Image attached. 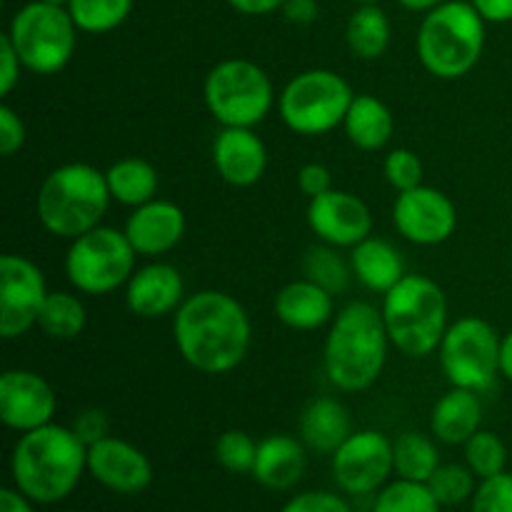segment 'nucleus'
<instances>
[{"label":"nucleus","instance_id":"obj_1","mask_svg":"<svg viewBox=\"0 0 512 512\" xmlns=\"http://www.w3.org/2000/svg\"><path fill=\"white\" fill-rule=\"evenodd\" d=\"M180 358L203 375H225L248 358L253 325L238 298L223 290H198L173 315Z\"/></svg>","mask_w":512,"mask_h":512},{"label":"nucleus","instance_id":"obj_2","mask_svg":"<svg viewBox=\"0 0 512 512\" xmlns=\"http://www.w3.org/2000/svg\"><path fill=\"white\" fill-rule=\"evenodd\" d=\"M390 335L383 313L365 300L345 305L335 313L323 345V370L340 393H363L383 375L388 363Z\"/></svg>","mask_w":512,"mask_h":512},{"label":"nucleus","instance_id":"obj_3","mask_svg":"<svg viewBox=\"0 0 512 512\" xmlns=\"http://www.w3.org/2000/svg\"><path fill=\"white\" fill-rule=\"evenodd\" d=\"M88 470V445L73 428L43 425L20 435L10 455L15 488L33 503H60L78 488Z\"/></svg>","mask_w":512,"mask_h":512},{"label":"nucleus","instance_id":"obj_4","mask_svg":"<svg viewBox=\"0 0 512 512\" xmlns=\"http://www.w3.org/2000/svg\"><path fill=\"white\" fill-rule=\"evenodd\" d=\"M105 173L88 163H65L50 170L35 195V215L45 233L63 240L80 238L103 225L110 203Z\"/></svg>","mask_w":512,"mask_h":512},{"label":"nucleus","instance_id":"obj_5","mask_svg":"<svg viewBox=\"0 0 512 512\" xmlns=\"http://www.w3.org/2000/svg\"><path fill=\"white\" fill-rule=\"evenodd\" d=\"M385 330L390 343L408 358H428L438 353L448 333V298L428 275L405 273L398 285L383 295Z\"/></svg>","mask_w":512,"mask_h":512},{"label":"nucleus","instance_id":"obj_6","mask_svg":"<svg viewBox=\"0 0 512 512\" xmlns=\"http://www.w3.org/2000/svg\"><path fill=\"white\" fill-rule=\"evenodd\" d=\"M415 50L423 68L435 78H465L483 58L485 18L470 0H445L425 13Z\"/></svg>","mask_w":512,"mask_h":512},{"label":"nucleus","instance_id":"obj_7","mask_svg":"<svg viewBox=\"0 0 512 512\" xmlns=\"http://www.w3.org/2000/svg\"><path fill=\"white\" fill-rule=\"evenodd\" d=\"M78 25L65 5L30 0L15 10L5 35L10 38L23 68L33 75L60 73L70 63L78 43Z\"/></svg>","mask_w":512,"mask_h":512},{"label":"nucleus","instance_id":"obj_8","mask_svg":"<svg viewBox=\"0 0 512 512\" xmlns=\"http://www.w3.org/2000/svg\"><path fill=\"white\" fill-rule=\"evenodd\" d=\"M205 108L223 128H255L270 115L275 90L270 75L253 60L228 58L203 80Z\"/></svg>","mask_w":512,"mask_h":512},{"label":"nucleus","instance_id":"obj_9","mask_svg":"<svg viewBox=\"0 0 512 512\" xmlns=\"http://www.w3.org/2000/svg\"><path fill=\"white\" fill-rule=\"evenodd\" d=\"M355 93L348 80L328 68H313L288 80L278 100L283 123L293 133L318 138L340 128Z\"/></svg>","mask_w":512,"mask_h":512},{"label":"nucleus","instance_id":"obj_10","mask_svg":"<svg viewBox=\"0 0 512 512\" xmlns=\"http://www.w3.org/2000/svg\"><path fill=\"white\" fill-rule=\"evenodd\" d=\"M138 253L130 245L125 230L98 228L70 240L65 253L68 283L83 295H110L125 288L135 273Z\"/></svg>","mask_w":512,"mask_h":512},{"label":"nucleus","instance_id":"obj_11","mask_svg":"<svg viewBox=\"0 0 512 512\" xmlns=\"http://www.w3.org/2000/svg\"><path fill=\"white\" fill-rule=\"evenodd\" d=\"M500 335L488 320L465 315L448 325L440 343V368L455 388L485 393L500 375Z\"/></svg>","mask_w":512,"mask_h":512},{"label":"nucleus","instance_id":"obj_12","mask_svg":"<svg viewBox=\"0 0 512 512\" xmlns=\"http://www.w3.org/2000/svg\"><path fill=\"white\" fill-rule=\"evenodd\" d=\"M45 275L30 258L8 253L0 258V335L5 340L23 338L38 325L48 298Z\"/></svg>","mask_w":512,"mask_h":512},{"label":"nucleus","instance_id":"obj_13","mask_svg":"<svg viewBox=\"0 0 512 512\" xmlns=\"http://www.w3.org/2000/svg\"><path fill=\"white\" fill-rule=\"evenodd\" d=\"M393 463V440L380 430H358L333 453V478L345 493L370 495L385 485Z\"/></svg>","mask_w":512,"mask_h":512},{"label":"nucleus","instance_id":"obj_14","mask_svg":"<svg viewBox=\"0 0 512 512\" xmlns=\"http://www.w3.org/2000/svg\"><path fill=\"white\" fill-rule=\"evenodd\" d=\"M393 225L408 243L433 248L445 243L458 228L455 203L438 188L418 185L398 193L393 203Z\"/></svg>","mask_w":512,"mask_h":512},{"label":"nucleus","instance_id":"obj_15","mask_svg":"<svg viewBox=\"0 0 512 512\" xmlns=\"http://www.w3.org/2000/svg\"><path fill=\"white\" fill-rule=\"evenodd\" d=\"M305 218L315 238L333 248H355L365 238H370V230H373L370 208L365 200L348 190L330 188L328 193L310 198Z\"/></svg>","mask_w":512,"mask_h":512},{"label":"nucleus","instance_id":"obj_16","mask_svg":"<svg viewBox=\"0 0 512 512\" xmlns=\"http://www.w3.org/2000/svg\"><path fill=\"white\" fill-rule=\"evenodd\" d=\"M58 398L48 380L35 370H5L0 375V420L15 433H30L53 423Z\"/></svg>","mask_w":512,"mask_h":512},{"label":"nucleus","instance_id":"obj_17","mask_svg":"<svg viewBox=\"0 0 512 512\" xmlns=\"http://www.w3.org/2000/svg\"><path fill=\"white\" fill-rule=\"evenodd\" d=\"M88 473L103 488L120 495L143 493L153 480V465L148 455L128 440L108 435L88 445Z\"/></svg>","mask_w":512,"mask_h":512},{"label":"nucleus","instance_id":"obj_18","mask_svg":"<svg viewBox=\"0 0 512 512\" xmlns=\"http://www.w3.org/2000/svg\"><path fill=\"white\" fill-rule=\"evenodd\" d=\"M185 300L183 275L170 263H148L135 268L133 278L125 285V305L133 315L145 320L175 315Z\"/></svg>","mask_w":512,"mask_h":512},{"label":"nucleus","instance_id":"obj_19","mask_svg":"<svg viewBox=\"0 0 512 512\" xmlns=\"http://www.w3.org/2000/svg\"><path fill=\"white\" fill-rule=\"evenodd\" d=\"M125 235L140 258H158L170 253L185 235V213L170 200H150L133 208L125 220Z\"/></svg>","mask_w":512,"mask_h":512},{"label":"nucleus","instance_id":"obj_20","mask_svg":"<svg viewBox=\"0 0 512 512\" xmlns=\"http://www.w3.org/2000/svg\"><path fill=\"white\" fill-rule=\"evenodd\" d=\"M213 165L220 180L250 188L268 168V148L253 128H223L213 140Z\"/></svg>","mask_w":512,"mask_h":512},{"label":"nucleus","instance_id":"obj_21","mask_svg":"<svg viewBox=\"0 0 512 512\" xmlns=\"http://www.w3.org/2000/svg\"><path fill=\"white\" fill-rule=\"evenodd\" d=\"M273 313L285 328L310 333V330H320L323 325L333 323L335 300L333 293L320 288L318 283H313L310 278H300L278 290Z\"/></svg>","mask_w":512,"mask_h":512},{"label":"nucleus","instance_id":"obj_22","mask_svg":"<svg viewBox=\"0 0 512 512\" xmlns=\"http://www.w3.org/2000/svg\"><path fill=\"white\" fill-rule=\"evenodd\" d=\"M483 425L480 393L468 388H450L440 395L430 413V430L445 445H465Z\"/></svg>","mask_w":512,"mask_h":512},{"label":"nucleus","instance_id":"obj_23","mask_svg":"<svg viewBox=\"0 0 512 512\" xmlns=\"http://www.w3.org/2000/svg\"><path fill=\"white\" fill-rule=\"evenodd\" d=\"M305 473V448L293 435H268L258 443L253 478L268 490H290Z\"/></svg>","mask_w":512,"mask_h":512},{"label":"nucleus","instance_id":"obj_24","mask_svg":"<svg viewBox=\"0 0 512 512\" xmlns=\"http://www.w3.org/2000/svg\"><path fill=\"white\" fill-rule=\"evenodd\" d=\"M350 268H353V278H358L363 288L385 295L403 280L405 260L393 243L370 235L363 243L350 248Z\"/></svg>","mask_w":512,"mask_h":512},{"label":"nucleus","instance_id":"obj_25","mask_svg":"<svg viewBox=\"0 0 512 512\" xmlns=\"http://www.w3.org/2000/svg\"><path fill=\"white\" fill-rule=\"evenodd\" d=\"M353 433L350 413L340 400L315 398L300 415V438L315 453L333 455Z\"/></svg>","mask_w":512,"mask_h":512},{"label":"nucleus","instance_id":"obj_26","mask_svg":"<svg viewBox=\"0 0 512 512\" xmlns=\"http://www.w3.org/2000/svg\"><path fill=\"white\" fill-rule=\"evenodd\" d=\"M343 130L350 143L365 153L385 148L393 138L395 120L388 105L370 93L355 95L350 103L348 115L343 120Z\"/></svg>","mask_w":512,"mask_h":512},{"label":"nucleus","instance_id":"obj_27","mask_svg":"<svg viewBox=\"0 0 512 512\" xmlns=\"http://www.w3.org/2000/svg\"><path fill=\"white\" fill-rule=\"evenodd\" d=\"M110 198L125 208H140V205L155 200L160 188V175L153 163L143 158H123L105 170Z\"/></svg>","mask_w":512,"mask_h":512},{"label":"nucleus","instance_id":"obj_28","mask_svg":"<svg viewBox=\"0 0 512 512\" xmlns=\"http://www.w3.org/2000/svg\"><path fill=\"white\" fill-rule=\"evenodd\" d=\"M390 35L393 28L388 13L378 3L358 5L345 25V43L358 60L383 58L390 45Z\"/></svg>","mask_w":512,"mask_h":512},{"label":"nucleus","instance_id":"obj_29","mask_svg":"<svg viewBox=\"0 0 512 512\" xmlns=\"http://www.w3.org/2000/svg\"><path fill=\"white\" fill-rule=\"evenodd\" d=\"M88 313L78 295L55 290L45 298L43 310H40L38 328L53 340H75L85 330Z\"/></svg>","mask_w":512,"mask_h":512},{"label":"nucleus","instance_id":"obj_30","mask_svg":"<svg viewBox=\"0 0 512 512\" xmlns=\"http://www.w3.org/2000/svg\"><path fill=\"white\" fill-rule=\"evenodd\" d=\"M393 463L400 480L428 483L440 468V453L428 435L403 433L393 443Z\"/></svg>","mask_w":512,"mask_h":512},{"label":"nucleus","instance_id":"obj_31","mask_svg":"<svg viewBox=\"0 0 512 512\" xmlns=\"http://www.w3.org/2000/svg\"><path fill=\"white\" fill-rule=\"evenodd\" d=\"M65 8L80 33L103 35L128 20L133 13V0H70Z\"/></svg>","mask_w":512,"mask_h":512},{"label":"nucleus","instance_id":"obj_32","mask_svg":"<svg viewBox=\"0 0 512 512\" xmlns=\"http://www.w3.org/2000/svg\"><path fill=\"white\" fill-rule=\"evenodd\" d=\"M305 278H310L313 283H318L320 288H325L328 293L340 295L343 290H348L350 278H353V268H350V260L340 258L338 248L333 245H313L308 250L303 260Z\"/></svg>","mask_w":512,"mask_h":512},{"label":"nucleus","instance_id":"obj_33","mask_svg":"<svg viewBox=\"0 0 512 512\" xmlns=\"http://www.w3.org/2000/svg\"><path fill=\"white\" fill-rule=\"evenodd\" d=\"M373 512H440V503L425 483L398 480L380 490Z\"/></svg>","mask_w":512,"mask_h":512},{"label":"nucleus","instance_id":"obj_34","mask_svg":"<svg viewBox=\"0 0 512 512\" xmlns=\"http://www.w3.org/2000/svg\"><path fill=\"white\" fill-rule=\"evenodd\" d=\"M465 463L480 480L493 478V475L505 473L508 450H505V443L498 435L490 433V430H478L465 443Z\"/></svg>","mask_w":512,"mask_h":512},{"label":"nucleus","instance_id":"obj_35","mask_svg":"<svg viewBox=\"0 0 512 512\" xmlns=\"http://www.w3.org/2000/svg\"><path fill=\"white\" fill-rule=\"evenodd\" d=\"M440 505H460L475 493V473L465 465H440L433 478L425 483Z\"/></svg>","mask_w":512,"mask_h":512},{"label":"nucleus","instance_id":"obj_36","mask_svg":"<svg viewBox=\"0 0 512 512\" xmlns=\"http://www.w3.org/2000/svg\"><path fill=\"white\" fill-rule=\"evenodd\" d=\"M258 443L243 430H228L215 443V458L230 473H253Z\"/></svg>","mask_w":512,"mask_h":512},{"label":"nucleus","instance_id":"obj_37","mask_svg":"<svg viewBox=\"0 0 512 512\" xmlns=\"http://www.w3.org/2000/svg\"><path fill=\"white\" fill-rule=\"evenodd\" d=\"M383 173L385 180L398 193H405V190H413L418 185H423V160H420V155L415 150L395 148L385 155Z\"/></svg>","mask_w":512,"mask_h":512},{"label":"nucleus","instance_id":"obj_38","mask_svg":"<svg viewBox=\"0 0 512 512\" xmlns=\"http://www.w3.org/2000/svg\"><path fill=\"white\" fill-rule=\"evenodd\" d=\"M470 512H512V473L485 478L475 488Z\"/></svg>","mask_w":512,"mask_h":512},{"label":"nucleus","instance_id":"obj_39","mask_svg":"<svg viewBox=\"0 0 512 512\" xmlns=\"http://www.w3.org/2000/svg\"><path fill=\"white\" fill-rule=\"evenodd\" d=\"M25 145V123L18 110L8 103L0 105V155L10 158Z\"/></svg>","mask_w":512,"mask_h":512},{"label":"nucleus","instance_id":"obj_40","mask_svg":"<svg viewBox=\"0 0 512 512\" xmlns=\"http://www.w3.org/2000/svg\"><path fill=\"white\" fill-rule=\"evenodd\" d=\"M283 512H353L340 495L320 493V490H308L300 493L285 505Z\"/></svg>","mask_w":512,"mask_h":512},{"label":"nucleus","instance_id":"obj_41","mask_svg":"<svg viewBox=\"0 0 512 512\" xmlns=\"http://www.w3.org/2000/svg\"><path fill=\"white\" fill-rule=\"evenodd\" d=\"M70 428L75 430V435H78L85 445H93L98 443V440L108 438L110 423H108V415H105L103 410L88 408V410H80V413L75 415Z\"/></svg>","mask_w":512,"mask_h":512},{"label":"nucleus","instance_id":"obj_42","mask_svg":"<svg viewBox=\"0 0 512 512\" xmlns=\"http://www.w3.org/2000/svg\"><path fill=\"white\" fill-rule=\"evenodd\" d=\"M20 70L25 68L18 58V50L13 48L10 38L3 33L0 35V95L3 98H8L15 85L20 83Z\"/></svg>","mask_w":512,"mask_h":512},{"label":"nucleus","instance_id":"obj_43","mask_svg":"<svg viewBox=\"0 0 512 512\" xmlns=\"http://www.w3.org/2000/svg\"><path fill=\"white\" fill-rule=\"evenodd\" d=\"M298 188L308 198H318L333 188V175L323 163H308L298 170Z\"/></svg>","mask_w":512,"mask_h":512},{"label":"nucleus","instance_id":"obj_44","mask_svg":"<svg viewBox=\"0 0 512 512\" xmlns=\"http://www.w3.org/2000/svg\"><path fill=\"white\" fill-rule=\"evenodd\" d=\"M283 15L293 25H310L318 20L320 5L318 0H285Z\"/></svg>","mask_w":512,"mask_h":512},{"label":"nucleus","instance_id":"obj_45","mask_svg":"<svg viewBox=\"0 0 512 512\" xmlns=\"http://www.w3.org/2000/svg\"><path fill=\"white\" fill-rule=\"evenodd\" d=\"M485 23H510L512 20V0H470Z\"/></svg>","mask_w":512,"mask_h":512},{"label":"nucleus","instance_id":"obj_46","mask_svg":"<svg viewBox=\"0 0 512 512\" xmlns=\"http://www.w3.org/2000/svg\"><path fill=\"white\" fill-rule=\"evenodd\" d=\"M230 8L238 10L240 15H270L275 10H283L285 0H228Z\"/></svg>","mask_w":512,"mask_h":512},{"label":"nucleus","instance_id":"obj_47","mask_svg":"<svg viewBox=\"0 0 512 512\" xmlns=\"http://www.w3.org/2000/svg\"><path fill=\"white\" fill-rule=\"evenodd\" d=\"M33 500L20 493L18 488L0 490V512H33Z\"/></svg>","mask_w":512,"mask_h":512},{"label":"nucleus","instance_id":"obj_48","mask_svg":"<svg viewBox=\"0 0 512 512\" xmlns=\"http://www.w3.org/2000/svg\"><path fill=\"white\" fill-rule=\"evenodd\" d=\"M500 375L512 383V330L500 340Z\"/></svg>","mask_w":512,"mask_h":512},{"label":"nucleus","instance_id":"obj_49","mask_svg":"<svg viewBox=\"0 0 512 512\" xmlns=\"http://www.w3.org/2000/svg\"><path fill=\"white\" fill-rule=\"evenodd\" d=\"M405 10H415V13H428V10L438 8L445 0H398Z\"/></svg>","mask_w":512,"mask_h":512},{"label":"nucleus","instance_id":"obj_50","mask_svg":"<svg viewBox=\"0 0 512 512\" xmlns=\"http://www.w3.org/2000/svg\"><path fill=\"white\" fill-rule=\"evenodd\" d=\"M353 3H358V5H370V3H380V0H353Z\"/></svg>","mask_w":512,"mask_h":512},{"label":"nucleus","instance_id":"obj_51","mask_svg":"<svg viewBox=\"0 0 512 512\" xmlns=\"http://www.w3.org/2000/svg\"><path fill=\"white\" fill-rule=\"evenodd\" d=\"M48 3H55V5H68L70 0H48Z\"/></svg>","mask_w":512,"mask_h":512},{"label":"nucleus","instance_id":"obj_52","mask_svg":"<svg viewBox=\"0 0 512 512\" xmlns=\"http://www.w3.org/2000/svg\"><path fill=\"white\" fill-rule=\"evenodd\" d=\"M510 270H512V250H510Z\"/></svg>","mask_w":512,"mask_h":512}]
</instances>
